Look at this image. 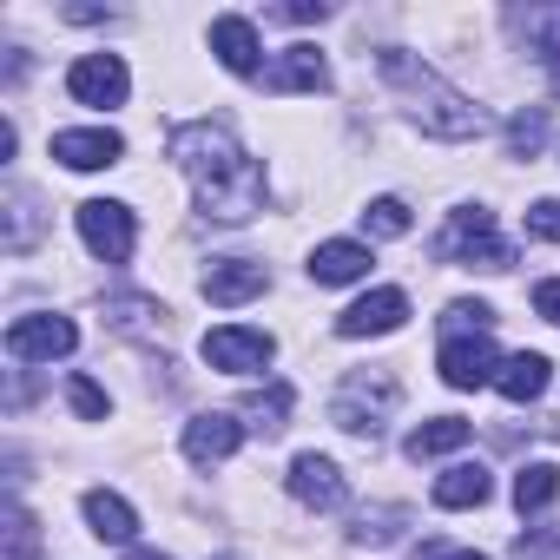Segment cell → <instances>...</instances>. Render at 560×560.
Returning a JSON list of instances; mask_svg holds the SVG:
<instances>
[{
    "label": "cell",
    "mask_w": 560,
    "mask_h": 560,
    "mask_svg": "<svg viewBox=\"0 0 560 560\" xmlns=\"http://www.w3.org/2000/svg\"><path fill=\"white\" fill-rule=\"evenodd\" d=\"M165 145H172V165L191 178V198H198L205 218H218V224H244V218L264 211V165H257L224 126H211V119H198V126H172Z\"/></svg>",
    "instance_id": "1"
},
{
    "label": "cell",
    "mask_w": 560,
    "mask_h": 560,
    "mask_svg": "<svg viewBox=\"0 0 560 560\" xmlns=\"http://www.w3.org/2000/svg\"><path fill=\"white\" fill-rule=\"evenodd\" d=\"M376 67H383V80L409 100V119L429 132V139H475L488 119H481V106H468V93H455L448 80H435L422 60H409V54H376Z\"/></svg>",
    "instance_id": "2"
},
{
    "label": "cell",
    "mask_w": 560,
    "mask_h": 560,
    "mask_svg": "<svg viewBox=\"0 0 560 560\" xmlns=\"http://www.w3.org/2000/svg\"><path fill=\"white\" fill-rule=\"evenodd\" d=\"M396 402H402V383L389 376V370H357L337 396H330V422L337 429H350V435H376L389 416H396Z\"/></svg>",
    "instance_id": "3"
},
{
    "label": "cell",
    "mask_w": 560,
    "mask_h": 560,
    "mask_svg": "<svg viewBox=\"0 0 560 560\" xmlns=\"http://www.w3.org/2000/svg\"><path fill=\"white\" fill-rule=\"evenodd\" d=\"M435 257L442 264H468V270H508L514 264V244L494 237V218L475 205V211H455L448 231L435 237Z\"/></svg>",
    "instance_id": "4"
},
{
    "label": "cell",
    "mask_w": 560,
    "mask_h": 560,
    "mask_svg": "<svg viewBox=\"0 0 560 560\" xmlns=\"http://www.w3.org/2000/svg\"><path fill=\"white\" fill-rule=\"evenodd\" d=\"M80 237H86V250H93L100 264H126L132 244H139V224H132L126 205H113V198H86V205H80Z\"/></svg>",
    "instance_id": "5"
},
{
    "label": "cell",
    "mask_w": 560,
    "mask_h": 560,
    "mask_svg": "<svg viewBox=\"0 0 560 560\" xmlns=\"http://www.w3.org/2000/svg\"><path fill=\"white\" fill-rule=\"evenodd\" d=\"M67 93H73L80 106H126L132 73H126V60H119V54H86V60H73Z\"/></svg>",
    "instance_id": "6"
},
{
    "label": "cell",
    "mask_w": 560,
    "mask_h": 560,
    "mask_svg": "<svg viewBox=\"0 0 560 560\" xmlns=\"http://www.w3.org/2000/svg\"><path fill=\"white\" fill-rule=\"evenodd\" d=\"M80 330L67 317H14L8 324V357L14 363H54V357H73Z\"/></svg>",
    "instance_id": "7"
},
{
    "label": "cell",
    "mask_w": 560,
    "mask_h": 560,
    "mask_svg": "<svg viewBox=\"0 0 560 560\" xmlns=\"http://www.w3.org/2000/svg\"><path fill=\"white\" fill-rule=\"evenodd\" d=\"M270 350H277V343H270L264 330H244V324H224V330L205 337V363L224 370V376H250V370H264Z\"/></svg>",
    "instance_id": "8"
},
{
    "label": "cell",
    "mask_w": 560,
    "mask_h": 560,
    "mask_svg": "<svg viewBox=\"0 0 560 560\" xmlns=\"http://www.w3.org/2000/svg\"><path fill=\"white\" fill-rule=\"evenodd\" d=\"M494 370H501V357H494L488 330H468V337L442 343V383L448 389H481V383H494Z\"/></svg>",
    "instance_id": "9"
},
{
    "label": "cell",
    "mask_w": 560,
    "mask_h": 560,
    "mask_svg": "<svg viewBox=\"0 0 560 560\" xmlns=\"http://www.w3.org/2000/svg\"><path fill=\"white\" fill-rule=\"evenodd\" d=\"M237 442H244V422H237V416H224V409H205V416H191V422H185V462H198V468L231 462V455H237Z\"/></svg>",
    "instance_id": "10"
},
{
    "label": "cell",
    "mask_w": 560,
    "mask_h": 560,
    "mask_svg": "<svg viewBox=\"0 0 560 560\" xmlns=\"http://www.w3.org/2000/svg\"><path fill=\"white\" fill-rule=\"evenodd\" d=\"M211 54H218V67L237 73V80H257V73H264L257 27H250L244 14H218V21H211Z\"/></svg>",
    "instance_id": "11"
},
{
    "label": "cell",
    "mask_w": 560,
    "mask_h": 560,
    "mask_svg": "<svg viewBox=\"0 0 560 560\" xmlns=\"http://www.w3.org/2000/svg\"><path fill=\"white\" fill-rule=\"evenodd\" d=\"M54 159H60L67 172H106V165H119V159H126V139H119V132H106V126L54 132Z\"/></svg>",
    "instance_id": "12"
},
{
    "label": "cell",
    "mask_w": 560,
    "mask_h": 560,
    "mask_svg": "<svg viewBox=\"0 0 560 560\" xmlns=\"http://www.w3.org/2000/svg\"><path fill=\"white\" fill-rule=\"evenodd\" d=\"M402 317H409V298L402 291H370V298H357L343 317H337V337H389V330H402Z\"/></svg>",
    "instance_id": "13"
},
{
    "label": "cell",
    "mask_w": 560,
    "mask_h": 560,
    "mask_svg": "<svg viewBox=\"0 0 560 560\" xmlns=\"http://www.w3.org/2000/svg\"><path fill=\"white\" fill-rule=\"evenodd\" d=\"M264 284H270V270H264L257 257H218V264L205 270V298L224 304V311H231V304H250Z\"/></svg>",
    "instance_id": "14"
},
{
    "label": "cell",
    "mask_w": 560,
    "mask_h": 560,
    "mask_svg": "<svg viewBox=\"0 0 560 560\" xmlns=\"http://www.w3.org/2000/svg\"><path fill=\"white\" fill-rule=\"evenodd\" d=\"M264 86L270 93H324L330 86V67H324V54L317 47H284V54H277L270 60V73H264Z\"/></svg>",
    "instance_id": "15"
},
{
    "label": "cell",
    "mask_w": 560,
    "mask_h": 560,
    "mask_svg": "<svg viewBox=\"0 0 560 560\" xmlns=\"http://www.w3.org/2000/svg\"><path fill=\"white\" fill-rule=\"evenodd\" d=\"M291 494H298L304 508H343L350 481H343V468H337L330 455H298V462H291Z\"/></svg>",
    "instance_id": "16"
},
{
    "label": "cell",
    "mask_w": 560,
    "mask_h": 560,
    "mask_svg": "<svg viewBox=\"0 0 560 560\" xmlns=\"http://www.w3.org/2000/svg\"><path fill=\"white\" fill-rule=\"evenodd\" d=\"M311 277L317 284H357V277H370V244L357 237H330L311 250Z\"/></svg>",
    "instance_id": "17"
},
{
    "label": "cell",
    "mask_w": 560,
    "mask_h": 560,
    "mask_svg": "<svg viewBox=\"0 0 560 560\" xmlns=\"http://www.w3.org/2000/svg\"><path fill=\"white\" fill-rule=\"evenodd\" d=\"M86 521H93V534L100 540H113V547H126L132 534H139V514L126 508V494H113V488H86Z\"/></svg>",
    "instance_id": "18"
},
{
    "label": "cell",
    "mask_w": 560,
    "mask_h": 560,
    "mask_svg": "<svg viewBox=\"0 0 560 560\" xmlns=\"http://www.w3.org/2000/svg\"><path fill=\"white\" fill-rule=\"evenodd\" d=\"M547 357H534V350H514L501 370H494V389L508 396V402H534V396H547Z\"/></svg>",
    "instance_id": "19"
},
{
    "label": "cell",
    "mask_w": 560,
    "mask_h": 560,
    "mask_svg": "<svg viewBox=\"0 0 560 560\" xmlns=\"http://www.w3.org/2000/svg\"><path fill=\"white\" fill-rule=\"evenodd\" d=\"M468 435H475V422H462V416H435V422H422V429L402 442V455H409V462H435V455L462 448Z\"/></svg>",
    "instance_id": "20"
},
{
    "label": "cell",
    "mask_w": 560,
    "mask_h": 560,
    "mask_svg": "<svg viewBox=\"0 0 560 560\" xmlns=\"http://www.w3.org/2000/svg\"><path fill=\"white\" fill-rule=\"evenodd\" d=\"M488 501V468L481 462H455L448 475H435V508H481Z\"/></svg>",
    "instance_id": "21"
},
{
    "label": "cell",
    "mask_w": 560,
    "mask_h": 560,
    "mask_svg": "<svg viewBox=\"0 0 560 560\" xmlns=\"http://www.w3.org/2000/svg\"><path fill=\"white\" fill-rule=\"evenodd\" d=\"M553 494H560V468H553V462H527V468L514 475V508H521V514L553 508Z\"/></svg>",
    "instance_id": "22"
},
{
    "label": "cell",
    "mask_w": 560,
    "mask_h": 560,
    "mask_svg": "<svg viewBox=\"0 0 560 560\" xmlns=\"http://www.w3.org/2000/svg\"><path fill=\"white\" fill-rule=\"evenodd\" d=\"M244 416H250V429L277 435V429H284V416H291V383H270V389H257V396L244 402Z\"/></svg>",
    "instance_id": "23"
},
{
    "label": "cell",
    "mask_w": 560,
    "mask_h": 560,
    "mask_svg": "<svg viewBox=\"0 0 560 560\" xmlns=\"http://www.w3.org/2000/svg\"><path fill=\"white\" fill-rule=\"evenodd\" d=\"M409 224H416V218H409L402 198H370V205H363V231H370V237H409Z\"/></svg>",
    "instance_id": "24"
},
{
    "label": "cell",
    "mask_w": 560,
    "mask_h": 560,
    "mask_svg": "<svg viewBox=\"0 0 560 560\" xmlns=\"http://www.w3.org/2000/svg\"><path fill=\"white\" fill-rule=\"evenodd\" d=\"M540 139H547V113H540V106L508 119V152H514V159H534V152H540Z\"/></svg>",
    "instance_id": "25"
},
{
    "label": "cell",
    "mask_w": 560,
    "mask_h": 560,
    "mask_svg": "<svg viewBox=\"0 0 560 560\" xmlns=\"http://www.w3.org/2000/svg\"><path fill=\"white\" fill-rule=\"evenodd\" d=\"M402 521H409V508H376V514H357V540L383 547V540H396V534H402Z\"/></svg>",
    "instance_id": "26"
},
{
    "label": "cell",
    "mask_w": 560,
    "mask_h": 560,
    "mask_svg": "<svg viewBox=\"0 0 560 560\" xmlns=\"http://www.w3.org/2000/svg\"><path fill=\"white\" fill-rule=\"evenodd\" d=\"M442 324H448V337H468V330H488V324H494V311H488L481 298H475V304L462 298V304H448V317H442Z\"/></svg>",
    "instance_id": "27"
},
{
    "label": "cell",
    "mask_w": 560,
    "mask_h": 560,
    "mask_svg": "<svg viewBox=\"0 0 560 560\" xmlns=\"http://www.w3.org/2000/svg\"><path fill=\"white\" fill-rule=\"evenodd\" d=\"M67 402H73L86 422H106V389H100L93 376H73V383H67Z\"/></svg>",
    "instance_id": "28"
},
{
    "label": "cell",
    "mask_w": 560,
    "mask_h": 560,
    "mask_svg": "<svg viewBox=\"0 0 560 560\" xmlns=\"http://www.w3.org/2000/svg\"><path fill=\"white\" fill-rule=\"evenodd\" d=\"M534 54H540L547 67H560V8L534 14Z\"/></svg>",
    "instance_id": "29"
},
{
    "label": "cell",
    "mask_w": 560,
    "mask_h": 560,
    "mask_svg": "<svg viewBox=\"0 0 560 560\" xmlns=\"http://www.w3.org/2000/svg\"><path fill=\"white\" fill-rule=\"evenodd\" d=\"M8 540H14V553H8V560H27V553H34V514H27L21 501L8 508Z\"/></svg>",
    "instance_id": "30"
},
{
    "label": "cell",
    "mask_w": 560,
    "mask_h": 560,
    "mask_svg": "<svg viewBox=\"0 0 560 560\" xmlns=\"http://www.w3.org/2000/svg\"><path fill=\"white\" fill-rule=\"evenodd\" d=\"M527 231L560 244V198H540V205H527Z\"/></svg>",
    "instance_id": "31"
},
{
    "label": "cell",
    "mask_w": 560,
    "mask_h": 560,
    "mask_svg": "<svg viewBox=\"0 0 560 560\" xmlns=\"http://www.w3.org/2000/svg\"><path fill=\"white\" fill-rule=\"evenodd\" d=\"M514 560H560V534H534V540L521 534L514 540Z\"/></svg>",
    "instance_id": "32"
},
{
    "label": "cell",
    "mask_w": 560,
    "mask_h": 560,
    "mask_svg": "<svg viewBox=\"0 0 560 560\" xmlns=\"http://www.w3.org/2000/svg\"><path fill=\"white\" fill-rule=\"evenodd\" d=\"M534 311L547 324H560V277H547V284H534Z\"/></svg>",
    "instance_id": "33"
},
{
    "label": "cell",
    "mask_w": 560,
    "mask_h": 560,
    "mask_svg": "<svg viewBox=\"0 0 560 560\" xmlns=\"http://www.w3.org/2000/svg\"><path fill=\"white\" fill-rule=\"evenodd\" d=\"M409 560H488V553H455V547H435V540H422Z\"/></svg>",
    "instance_id": "34"
},
{
    "label": "cell",
    "mask_w": 560,
    "mask_h": 560,
    "mask_svg": "<svg viewBox=\"0 0 560 560\" xmlns=\"http://www.w3.org/2000/svg\"><path fill=\"white\" fill-rule=\"evenodd\" d=\"M324 14H330L324 0H291V8H284V21H298V27H304V21H324Z\"/></svg>",
    "instance_id": "35"
},
{
    "label": "cell",
    "mask_w": 560,
    "mask_h": 560,
    "mask_svg": "<svg viewBox=\"0 0 560 560\" xmlns=\"http://www.w3.org/2000/svg\"><path fill=\"white\" fill-rule=\"evenodd\" d=\"M132 560H165V553H132Z\"/></svg>",
    "instance_id": "36"
}]
</instances>
